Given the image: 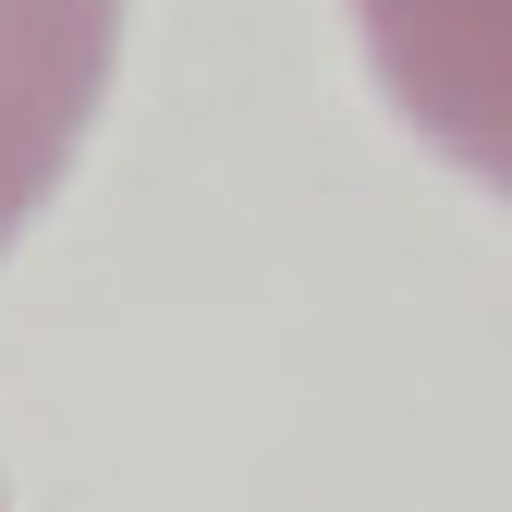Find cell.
Wrapping results in <instances>:
<instances>
[{"label":"cell","mask_w":512,"mask_h":512,"mask_svg":"<svg viewBox=\"0 0 512 512\" xmlns=\"http://www.w3.org/2000/svg\"><path fill=\"white\" fill-rule=\"evenodd\" d=\"M391 110L512 196V0H354Z\"/></svg>","instance_id":"1"},{"label":"cell","mask_w":512,"mask_h":512,"mask_svg":"<svg viewBox=\"0 0 512 512\" xmlns=\"http://www.w3.org/2000/svg\"><path fill=\"white\" fill-rule=\"evenodd\" d=\"M110 49H122V0H0V244L25 232V208L98 122Z\"/></svg>","instance_id":"2"}]
</instances>
